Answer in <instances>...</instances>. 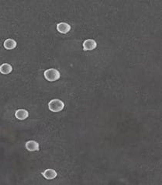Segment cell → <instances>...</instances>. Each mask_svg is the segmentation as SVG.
I'll return each instance as SVG.
<instances>
[{
    "instance_id": "6da1fadb",
    "label": "cell",
    "mask_w": 162,
    "mask_h": 185,
    "mask_svg": "<svg viewBox=\"0 0 162 185\" xmlns=\"http://www.w3.org/2000/svg\"><path fill=\"white\" fill-rule=\"evenodd\" d=\"M48 107L50 111L59 112L64 109V104L62 100L58 99H54L50 100L48 104Z\"/></svg>"
},
{
    "instance_id": "7a4b0ae2",
    "label": "cell",
    "mask_w": 162,
    "mask_h": 185,
    "mask_svg": "<svg viewBox=\"0 0 162 185\" xmlns=\"http://www.w3.org/2000/svg\"><path fill=\"white\" fill-rule=\"evenodd\" d=\"M44 77L47 80L50 81V82H53V81L58 80L61 76L59 72L55 68H50L44 72Z\"/></svg>"
},
{
    "instance_id": "3957f363",
    "label": "cell",
    "mask_w": 162,
    "mask_h": 185,
    "mask_svg": "<svg viewBox=\"0 0 162 185\" xmlns=\"http://www.w3.org/2000/svg\"><path fill=\"white\" fill-rule=\"evenodd\" d=\"M97 46V43L95 40H92V39H88L83 42V48L85 51H92L95 49Z\"/></svg>"
},
{
    "instance_id": "277c9868",
    "label": "cell",
    "mask_w": 162,
    "mask_h": 185,
    "mask_svg": "<svg viewBox=\"0 0 162 185\" xmlns=\"http://www.w3.org/2000/svg\"><path fill=\"white\" fill-rule=\"evenodd\" d=\"M57 30L61 34H67L70 31L71 26L67 23H60L57 25Z\"/></svg>"
},
{
    "instance_id": "5b68a950",
    "label": "cell",
    "mask_w": 162,
    "mask_h": 185,
    "mask_svg": "<svg viewBox=\"0 0 162 185\" xmlns=\"http://www.w3.org/2000/svg\"><path fill=\"white\" fill-rule=\"evenodd\" d=\"M25 147L28 151L33 152V151H37L39 149V144L36 141L31 140V141H28L26 142Z\"/></svg>"
},
{
    "instance_id": "8992f818",
    "label": "cell",
    "mask_w": 162,
    "mask_h": 185,
    "mask_svg": "<svg viewBox=\"0 0 162 185\" xmlns=\"http://www.w3.org/2000/svg\"><path fill=\"white\" fill-rule=\"evenodd\" d=\"M42 174L46 179H47V180H52V179H55V177H57V175H58L56 171L53 169H47Z\"/></svg>"
},
{
    "instance_id": "52a82bcc",
    "label": "cell",
    "mask_w": 162,
    "mask_h": 185,
    "mask_svg": "<svg viewBox=\"0 0 162 185\" xmlns=\"http://www.w3.org/2000/svg\"><path fill=\"white\" fill-rule=\"evenodd\" d=\"M15 116L19 120H25L26 118H28L29 113L27 110H24V109H20V110H16V113H15Z\"/></svg>"
},
{
    "instance_id": "ba28073f",
    "label": "cell",
    "mask_w": 162,
    "mask_h": 185,
    "mask_svg": "<svg viewBox=\"0 0 162 185\" xmlns=\"http://www.w3.org/2000/svg\"><path fill=\"white\" fill-rule=\"evenodd\" d=\"M12 71H13V67L8 63H4L0 66V72L2 74H10Z\"/></svg>"
},
{
    "instance_id": "9c48e42d",
    "label": "cell",
    "mask_w": 162,
    "mask_h": 185,
    "mask_svg": "<svg viewBox=\"0 0 162 185\" xmlns=\"http://www.w3.org/2000/svg\"><path fill=\"white\" fill-rule=\"evenodd\" d=\"M4 47L8 50L14 49L16 47V42L14 40H13V39H7L4 42Z\"/></svg>"
}]
</instances>
